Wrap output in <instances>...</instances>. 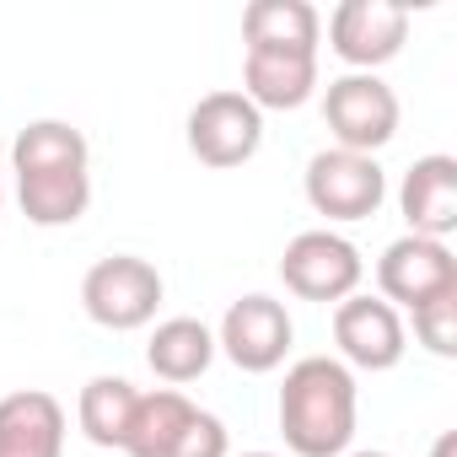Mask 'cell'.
<instances>
[{
  "mask_svg": "<svg viewBox=\"0 0 457 457\" xmlns=\"http://www.w3.org/2000/svg\"><path fill=\"white\" fill-rule=\"evenodd\" d=\"M17 199L33 226H76L92 204V151L65 119H33L12 145Z\"/></svg>",
  "mask_w": 457,
  "mask_h": 457,
  "instance_id": "obj_1",
  "label": "cell"
},
{
  "mask_svg": "<svg viewBox=\"0 0 457 457\" xmlns=\"http://www.w3.org/2000/svg\"><path fill=\"white\" fill-rule=\"evenodd\" d=\"M403 38H409V12L393 6V0H339L328 17V49L350 71H366V76L398 60Z\"/></svg>",
  "mask_w": 457,
  "mask_h": 457,
  "instance_id": "obj_10",
  "label": "cell"
},
{
  "mask_svg": "<svg viewBox=\"0 0 457 457\" xmlns=\"http://www.w3.org/2000/svg\"><path fill=\"white\" fill-rule=\"evenodd\" d=\"M280 436L296 457H345L355 441V371L334 355H302L280 382Z\"/></svg>",
  "mask_w": 457,
  "mask_h": 457,
  "instance_id": "obj_2",
  "label": "cell"
},
{
  "mask_svg": "<svg viewBox=\"0 0 457 457\" xmlns=\"http://www.w3.org/2000/svg\"><path fill=\"white\" fill-rule=\"evenodd\" d=\"M366 264H361V248L339 232H328V226H318V232H296L286 243V259H280V280L291 296L302 302H345L355 296Z\"/></svg>",
  "mask_w": 457,
  "mask_h": 457,
  "instance_id": "obj_6",
  "label": "cell"
},
{
  "mask_svg": "<svg viewBox=\"0 0 457 457\" xmlns=\"http://www.w3.org/2000/svg\"><path fill=\"white\" fill-rule=\"evenodd\" d=\"M243 457H280V452H243Z\"/></svg>",
  "mask_w": 457,
  "mask_h": 457,
  "instance_id": "obj_23",
  "label": "cell"
},
{
  "mask_svg": "<svg viewBox=\"0 0 457 457\" xmlns=\"http://www.w3.org/2000/svg\"><path fill=\"white\" fill-rule=\"evenodd\" d=\"M414 339H420L430 355H441V361L457 355V291H452V296H436V302H425V307H414Z\"/></svg>",
  "mask_w": 457,
  "mask_h": 457,
  "instance_id": "obj_19",
  "label": "cell"
},
{
  "mask_svg": "<svg viewBox=\"0 0 457 457\" xmlns=\"http://www.w3.org/2000/svg\"><path fill=\"white\" fill-rule=\"evenodd\" d=\"M377 286H382V302H387V307H409V312H414V307H425V302L457 291V259H452L446 243L403 232L398 243L382 248V259H377Z\"/></svg>",
  "mask_w": 457,
  "mask_h": 457,
  "instance_id": "obj_9",
  "label": "cell"
},
{
  "mask_svg": "<svg viewBox=\"0 0 457 457\" xmlns=\"http://www.w3.org/2000/svg\"><path fill=\"white\" fill-rule=\"evenodd\" d=\"M0 199H6V183H0Z\"/></svg>",
  "mask_w": 457,
  "mask_h": 457,
  "instance_id": "obj_24",
  "label": "cell"
},
{
  "mask_svg": "<svg viewBox=\"0 0 457 457\" xmlns=\"http://www.w3.org/2000/svg\"><path fill=\"white\" fill-rule=\"evenodd\" d=\"M398 210H403V220H409L414 237L446 243L457 232V162L446 151L420 156L403 172V183H398Z\"/></svg>",
  "mask_w": 457,
  "mask_h": 457,
  "instance_id": "obj_12",
  "label": "cell"
},
{
  "mask_svg": "<svg viewBox=\"0 0 457 457\" xmlns=\"http://www.w3.org/2000/svg\"><path fill=\"white\" fill-rule=\"evenodd\" d=\"M350 457H393V452H350Z\"/></svg>",
  "mask_w": 457,
  "mask_h": 457,
  "instance_id": "obj_22",
  "label": "cell"
},
{
  "mask_svg": "<svg viewBox=\"0 0 457 457\" xmlns=\"http://www.w3.org/2000/svg\"><path fill=\"white\" fill-rule=\"evenodd\" d=\"M167 457H232V436H226V425H220L215 414L199 409V414L183 425V436L172 441Z\"/></svg>",
  "mask_w": 457,
  "mask_h": 457,
  "instance_id": "obj_20",
  "label": "cell"
},
{
  "mask_svg": "<svg viewBox=\"0 0 457 457\" xmlns=\"http://www.w3.org/2000/svg\"><path fill=\"white\" fill-rule=\"evenodd\" d=\"M145 361L162 382L183 387V382H199L215 361V334L199 323V318H167L156 323L151 345H145Z\"/></svg>",
  "mask_w": 457,
  "mask_h": 457,
  "instance_id": "obj_16",
  "label": "cell"
},
{
  "mask_svg": "<svg viewBox=\"0 0 457 457\" xmlns=\"http://www.w3.org/2000/svg\"><path fill=\"white\" fill-rule=\"evenodd\" d=\"M291 339H296V323L286 312V302L253 291V296H237L232 307H226L220 328H215V350L232 361L237 371H275L286 355H291Z\"/></svg>",
  "mask_w": 457,
  "mask_h": 457,
  "instance_id": "obj_7",
  "label": "cell"
},
{
  "mask_svg": "<svg viewBox=\"0 0 457 457\" xmlns=\"http://www.w3.org/2000/svg\"><path fill=\"white\" fill-rule=\"evenodd\" d=\"M188 151L204 162V167H243L259 156L264 145V113L237 92V87H220V92H204L194 108H188Z\"/></svg>",
  "mask_w": 457,
  "mask_h": 457,
  "instance_id": "obj_5",
  "label": "cell"
},
{
  "mask_svg": "<svg viewBox=\"0 0 457 457\" xmlns=\"http://www.w3.org/2000/svg\"><path fill=\"white\" fill-rule=\"evenodd\" d=\"M302 188H307V204H312L318 215H328V220H366V215H377L382 199H387V178H382L377 156L339 151V145H334V151H318V156L307 162Z\"/></svg>",
  "mask_w": 457,
  "mask_h": 457,
  "instance_id": "obj_8",
  "label": "cell"
},
{
  "mask_svg": "<svg viewBox=\"0 0 457 457\" xmlns=\"http://www.w3.org/2000/svg\"><path fill=\"white\" fill-rule=\"evenodd\" d=\"M0 457H65V409L44 387L0 398Z\"/></svg>",
  "mask_w": 457,
  "mask_h": 457,
  "instance_id": "obj_13",
  "label": "cell"
},
{
  "mask_svg": "<svg viewBox=\"0 0 457 457\" xmlns=\"http://www.w3.org/2000/svg\"><path fill=\"white\" fill-rule=\"evenodd\" d=\"M135 398L140 393H135L129 377H92L81 387V398H76V420H81L87 441L119 452L124 436H129V420H135Z\"/></svg>",
  "mask_w": 457,
  "mask_h": 457,
  "instance_id": "obj_18",
  "label": "cell"
},
{
  "mask_svg": "<svg viewBox=\"0 0 457 457\" xmlns=\"http://www.w3.org/2000/svg\"><path fill=\"white\" fill-rule=\"evenodd\" d=\"M430 457H457V430H446V436H436V446H430Z\"/></svg>",
  "mask_w": 457,
  "mask_h": 457,
  "instance_id": "obj_21",
  "label": "cell"
},
{
  "mask_svg": "<svg viewBox=\"0 0 457 457\" xmlns=\"http://www.w3.org/2000/svg\"><path fill=\"white\" fill-rule=\"evenodd\" d=\"M323 124H328V135H334L339 151L377 156L398 135V97H393V87L382 76L350 71V76L328 81V92H323Z\"/></svg>",
  "mask_w": 457,
  "mask_h": 457,
  "instance_id": "obj_4",
  "label": "cell"
},
{
  "mask_svg": "<svg viewBox=\"0 0 457 457\" xmlns=\"http://www.w3.org/2000/svg\"><path fill=\"white\" fill-rule=\"evenodd\" d=\"M199 414L194 398H183L178 387H156V393H140L135 398V420H129V436L119 452L129 457H167L172 441L183 436V425Z\"/></svg>",
  "mask_w": 457,
  "mask_h": 457,
  "instance_id": "obj_17",
  "label": "cell"
},
{
  "mask_svg": "<svg viewBox=\"0 0 457 457\" xmlns=\"http://www.w3.org/2000/svg\"><path fill=\"white\" fill-rule=\"evenodd\" d=\"M334 345H339L345 366L393 371L409 350V334H403L398 307H387L382 296H345L334 307Z\"/></svg>",
  "mask_w": 457,
  "mask_h": 457,
  "instance_id": "obj_11",
  "label": "cell"
},
{
  "mask_svg": "<svg viewBox=\"0 0 457 457\" xmlns=\"http://www.w3.org/2000/svg\"><path fill=\"white\" fill-rule=\"evenodd\" d=\"M323 17L307 0H253L243 12V44L248 54H312L318 60Z\"/></svg>",
  "mask_w": 457,
  "mask_h": 457,
  "instance_id": "obj_14",
  "label": "cell"
},
{
  "mask_svg": "<svg viewBox=\"0 0 457 457\" xmlns=\"http://www.w3.org/2000/svg\"><path fill=\"white\" fill-rule=\"evenodd\" d=\"M81 307L97 328H113V334L145 328L162 307V275H156V264H145L135 253L97 259L81 280Z\"/></svg>",
  "mask_w": 457,
  "mask_h": 457,
  "instance_id": "obj_3",
  "label": "cell"
},
{
  "mask_svg": "<svg viewBox=\"0 0 457 457\" xmlns=\"http://www.w3.org/2000/svg\"><path fill=\"white\" fill-rule=\"evenodd\" d=\"M318 92V60L312 54H243V97L264 113H291Z\"/></svg>",
  "mask_w": 457,
  "mask_h": 457,
  "instance_id": "obj_15",
  "label": "cell"
}]
</instances>
